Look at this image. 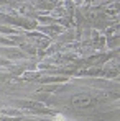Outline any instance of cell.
I'll return each mask as SVG.
<instances>
[{
  "label": "cell",
  "mask_w": 120,
  "mask_h": 121,
  "mask_svg": "<svg viewBox=\"0 0 120 121\" xmlns=\"http://www.w3.org/2000/svg\"><path fill=\"white\" fill-rule=\"evenodd\" d=\"M72 105L74 106H89V105H92V98L89 97V95H77V97H74L72 98Z\"/></svg>",
  "instance_id": "1"
}]
</instances>
